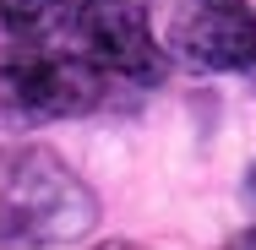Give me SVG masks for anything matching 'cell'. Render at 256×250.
Instances as JSON below:
<instances>
[{"label":"cell","instance_id":"obj_3","mask_svg":"<svg viewBox=\"0 0 256 250\" xmlns=\"http://www.w3.org/2000/svg\"><path fill=\"white\" fill-rule=\"evenodd\" d=\"M76 54H88L104 71V82H126V87H158L164 76V54H158L153 22L136 0H76L71 27Z\"/></svg>","mask_w":256,"mask_h":250},{"label":"cell","instance_id":"obj_6","mask_svg":"<svg viewBox=\"0 0 256 250\" xmlns=\"http://www.w3.org/2000/svg\"><path fill=\"white\" fill-rule=\"evenodd\" d=\"M229 245H256V223H251V229H240V234H234Z\"/></svg>","mask_w":256,"mask_h":250},{"label":"cell","instance_id":"obj_1","mask_svg":"<svg viewBox=\"0 0 256 250\" xmlns=\"http://www.w3.org/2000/svg\"><path fill=\"white\" fill-rule=\"evenodd\" d=\"M98 218L93 191L50 147H0V245H66Z\"/></svg>","mask_w":256,"mask_h":250},{"label":"cell","instance_id":"obj_5","mask_svg":"<svg viewBox=\"0 0 256 250\" xmlns=\"http://www.w3.org/2000/svg\"><path fill=\"white\" fill-rule=\"evenodd\" d=\"M76 0H0V22L16 44H54L71 27Z\"/></svg>","mask_w":256,"mask_h":250},{"label":"cell","instance_id":"obj_7","mask_svg":"<svg viewBox=\"0 0 256 250\" xmlns=\"http://www.w3.org/2000/svg\"><path fill=\"white\" fill-rule=\"evenodd\" d=\"M246 191H251V201H256V169H251V180H246Z\"/></svg>","mask_w":256,"mask_h":250},{"label":"cell","instance_id":"obj_4","mask_svg":"<svg viewBox=\"0 0 256 250\" xmlns=\"http://www.w3.org/2000/svg\"><path fill=\"white\" fill-rule=\"evenodd\" d=\"M164 44L191 71H246L256 49V11L246 0H174Z\"/></svg>","mask_w":256,"mask_h":250},{"label":"cell","instance_id":"obj_2","mask_svg":"<svg viewBox=\"0 0 256 250\" xmlns=\"http://www.w3.org/2000/svg\"><path fill=\"white\" fill-rule=\"evenodd\" d=\"M104 71L76 49H33L0 65V131L71 120L104 103Z\"/></svg>","mask_w":256,"mask_h":250},{"label":"cell","instance_id":"obj_8","mask_svg":"<svg viewBox=\"0 0 256 250\" xmlns=\"http://www.w3.org/2000/svg\"><path fill=\"white\" fill-rule=\"evenodd\" d=\"M251 65H256V49H251Z\"/></svg>","mask_w":256,"mask_h":250}]
</instances>
